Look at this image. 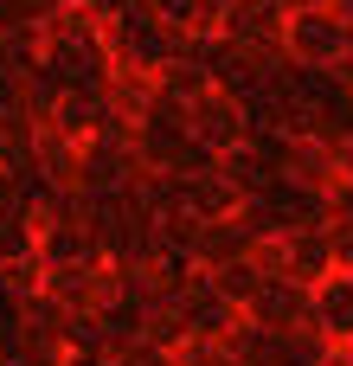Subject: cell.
Masks as SVG:
<instances>
[{
  "instance_id": "cell-16",
  "label": "cell",
  "mask_w": 353,
  "mask_h": 366,
  "mask_svg": "<svg viewBox=\"0 0 353 366\" xmlns=\"http://www.w3.org/2000/svg\"><path fill=\"white\" fill-rule=\"evenodd\" d=\"M334 354H341V366H353V341H347V347H334Z\"/></svg>"
},
{
  "instance_id": "cell-11",
  "label": "cell",
  "mask_w": 353,
  "mask_h": 366,
  "mask_svg": "<svg viewBox=\"0 0 353 366\" xmlns=\"http://www.w3.org/2000/svg\"><path fill=\"white\" fill-rule=\"evenodd\" d=\"M26 187H32V180H26V167L0 154V219H13V212H26V206H32V199H26Z\"/></svg>"
},
{
  "instance_id": "cell-6",
  "label": "cell",
  "mask_w": 353,
  "mask_h": 366,
  "mask_svg": "<svg viewBox=\"0 0 353 366\" xmlns=\"http://www.w3.org/2000/svg\"><path fill=\"white\" fill-rule=\"evenodd\" d=\"M283 277H289V283H302V290H315V283H328V277H334L328 219H309V225L283 232Z\"/></svg>"
},
{
  "instance_id": "cell-4",
  "label": "cell",
  "mask_w": 353,
  "mask_h": 366,
  "mask_svg": "<svg viewBox=\"0 0 353 366\" xmlns=\"http://www.w3.org/2000/svg\"><path fill=\"white\" fill-rule=\"evenodd\" d=\"M283 180L309 199H328L347 174H341V142L309 135V142H283Z\"/></svg>"
},
{
  "instance_id": "cell-1",
  "label": "cell",
  "mask_w": 353,
  "mask_h": 366,
  "mask_svg": "<svg viewBox=\"0 0 353 366\" xmlns=\"http://www.w3.org/2000/svg\"><path fill=\"white\" fill-rule=\"evenodd\" d=\"M347 32L353 26L334 13V0H328V6H296V13H283V58H289L296 71H328V64L341 58Z\"/></svg>"
},
{
  "instance_id": "cell-9",
  "label": "cell",
  "mask_w": 353,
  "mask_h": 366,
  "mask_svg": "<svg viewBox=\"0 0 353 366\" xmlns=\"http://www.w3.org/2000/svg\"><path fill=\"white\" fill-rule=\"evenodd\" d=\"M154 13H161V26H174L180 39H219V6L212 0H148Z\"/></svg>"
},
{
  "instance_id": "cell-8",
  "label": "cell",
  "mask_w": 353,
  "mask_h": 366,
  "mask_svg": "<svg viewBox=\"0 0 353 366\" xmlns=\"http://www.w3.org/2000/svg\"><path fill=\"white\" fill-rule=\"evenodd\" d=\"M315 328L328 347L353 341V270H334L328 283H315Z\"/></svg>"
},
{
  "instance_id": "cell-12",
  "label": "cell",
  "mask_w": 353,
  "mask_h": 366,
  "mask_svg": "<svg viewBox=\"0 0 353 366\" xmlns=\"http://www.w3.org/2000/svg\"><path fill=\"white\" fill-rule=\"evenodd\" d=\"M322 219H328V225H353V180H341V187L322 199Z\"/></svg>"
},
{
  "instance_id": "cell-2",
  "label": "cell",
  "mask_w": 353,
  "mask_h": 366,
  "mask_svg": "<svg viewBox=\"0 0 353 366\" xmlns=\"http://www.w3.org/2000/svg\"><path fill=\"white\" fill-rule=\"evenodd\" d=\"M187 135L206 148V154H238V148H251V109L238 103V97H225V90H212V97H199L193 109H187Z\"/></svg>"
},
{
  "instance_id": "cell-5",
  "label": "cell",
  "mask_w": 353,
  "mask_h": 366,
  "mask_svg": "<svg viewBox=\"0 0 353 366\" xmlns=\"http://www.w3.org/2000/svg\"><path fill=\"white\" fill-rule=\"evenodd\" d=\"M219 39L238 51H283V0H238L219 19Z\"/></svg>"
},
{
  "instance_id": "cell-15",
  "label": "cell",
  "mask_w": 353,
  "mask_h": 366,
  "mask_svg": "<svg viewBox=\"0 0 353 366\" xmlns=\"http://www.w3.org/2000/svg\"><path fill=\"white\" fill-rule=\"evenodd\" d=\"M341 174H347V180H353V135H347V142H341Z\"/></svg>"
},
{
  "instance_id": "cell-7",
  "label": "cell",
  "mask_w": 353,
  "mask_h": 366,
  "mask_svg": "<svg viewBox=\"0 0 353 366\" xmlns=\"http://www.w3.org/2000/svg\"><path fill=\"white\" fill-rule=\"evenodd\" d=\"M206 283L219 290V302H225L232 315H251L277 277H270V270H264V257L251 251V257H238V264H225V270H206Z\"/></svg>"
},
{
  "instance_id": "cell-13",
  "label": "cell",
  "mask_w": 353,
  "mask_h": 366,
  "mask_svg": "<svg viewBox=\"0 0 353 366\" xmlns=\"http://www.w3.org/2000/svg\"><path fill=\"white\" fill-rule=\"evenodd\" d=\"M109 366H174V354H167V347H148V341H135L129 354H116Z\"/></svg>"
},
{
  "instance_id": "cell-14",
  "label": "cell",
  "mask_w": 353,
  "mask_h": 366,
  "mask_svg": "<svg viewBox=\"0 0 353 366\" xmlns=\"http://www.w3.org/2000/svg\"><path fill=\"white\" fill-rule=\"evenodd\" d=\"M328 251H334V270H353V225H328Z\"/></svg>"
},
{
  "instance_id": "cell-3",
  "label": "cell",
  "mask_w": 353,
  "mask_h": 366,
  "mask_svg": "<svg viewBox=\"0 0 353 366\" xmlns=\"http://www.w3.org/2000/svg\"><path fill=\"white\" fill-rule=\"evenodd\" d=\"M244 322H257L264 335H277V341H322V328H315V290H302V283H289V277H277L270 290H264V302L244 315Z\"/></svg>"
},
{
  "instance_id": "cell-10",
  "label": "cell",
  "mask_w": 353,
  "mask_h": 366,
  "mask_svg": "<svg viewBox=\"0 0 353 366\" xmlns=\"http://www.w3.org/2000/svg\"><path fill=\"white\" fill-rule=\"evenodd\" d=\"M174 366H238V360H232V341L225 335H187L174 347Z\"/></svg>"
}]
</instances>
